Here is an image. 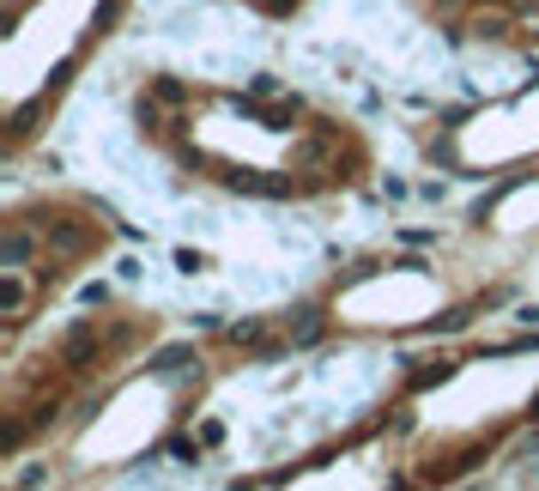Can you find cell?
Masks as SVG:
<instances>
[{"label": "cell", "mask_w": 539, "mask_h": 491, "mask_svg": "<svg viewBox=\"0 0 539 491\" xmlns=\"http://www.w3.org/2000/svg\"><path fill=\"white\" fill-rule=\"evenodd\" d=\"M25 304H31V280H25L19 267H6V273H0V316L19 321L25 316Z\"/></svg>", "instance_id": "cell-1"}, {"label": "cell", "mask_w": 539, "mask_h": 491, "mask_svg": "<svg viewBox=\"0 0 539 491\" xmlns=\"http://www.w3.org/2000/svg\"><path fill=\"white\" fill-rule=\"evenodd\" d=\"M31 255H36V237L25 225H12V231H6V267H25Z\"/></svg>", "instance_id": "cell-2"}, {"label": "cell", "mask_w": 539, "mask_h": 491, "mask_svg": "<svg viewBox=\"0 0 539 491\" xmlns=\"http://www.w3.org/2000/svg\"><path fill=\"white\" fill-rule=\"evenodd\" d=\"M503 25H509V19H497V12H472V19H467V31H472V36H497Z\"/></svg>", "instance_id": "cell-3"}, {"label": "cell", "mask_w": 539, "mask_h": 491, "mask_svg": "<svg viewBox=\"0 0 539 491\" xmlns=\"http://www.w3.org/2000/svg\"><path fill=\"white\" fill-rule=\"evenodd\" d=\"M85 243V231H79V225H61V231H55V249H79Z\"/></svg>", "instance_id": "cell-4"}, {"label": "cell", "mask_w": 539, "mask_h": 491, "mask_svg": "<svg viewBox=\"0 0 539 491\" xmlns=\"http://www.w3.org/2000/svg\"><path fill=\"white\" fill-rule=\"evenodd\" d=\"M437 6H461V0H437Z\"/></svg>", "instance_id": "cell-5"}, {"label": "cell", "mask_w": 539, "mask_h": 491, "mask_svg": "<svg viewBox=\"0 0 539 491\" xmlns=\"http://www.w3.org/2000/svg\"><path fill=\"white\" fill-rule=\"evenodd\" d=\"M534 449H539V437H534Z\"/></svg>", "instance_id": "cell-6"}]
</instances>
